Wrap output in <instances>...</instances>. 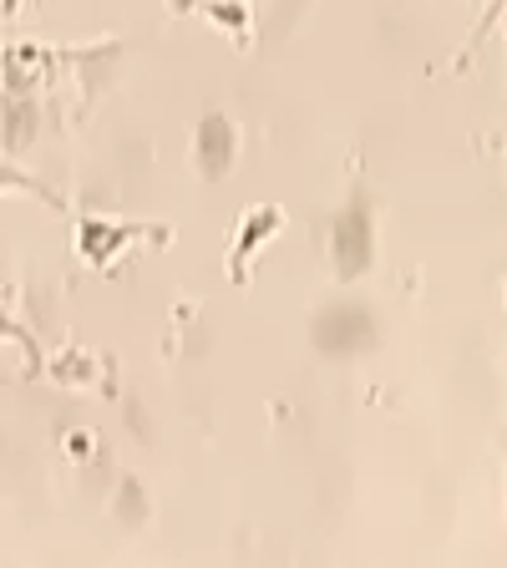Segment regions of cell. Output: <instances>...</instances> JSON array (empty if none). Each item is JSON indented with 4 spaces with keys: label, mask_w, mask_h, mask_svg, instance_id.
I'll list each match as a JSON object with an SVG mask.
<instances>
[{
    "label": "cell",
    "mask_w": 507,
    "mask_h": 568,
    "mask_svg": "<svg viewBox=\"0 0 507 568\" xmlns=\"http://www.w3.org/2000/svg\"><path fill=\"white\" fill-rule=\"evenodd\" d=\"M138 239L168 244V239H173V229H163V224H132V219H102V213H82V219H77V254H82L97 274H112V260H118L128 244H138Z\"/></svg>",
    "instance_id": "cell-1"
},
{
    "label": "cell",
    "mask_w": 507,
    "mask_h": 568,
    "mask_svg": "<svg viewBox=\"0 0 507 568\" xmlns=\"http://www.w3.org/2000/svg\"><path fill=\"white\" fill-rule=\"evenodd\" d=\"M331 260H335V274L345 284L371 274L376 264V224H371V203L366 199H351V209L335 213L331 224Z\"/></svg>",
    "instance_id": "cell-2"
},
{
    "label": "cell",
    "mask_w": 507,
    "mask_h": 568,
    "mask_svg": "<svg viewBox=\"0 0 507 568\" xmlns=\"http://www.w3.org/2000/svg\"><path fill=\"white\" fill-rule=\"evenodd\" d=\"M239 158V128L229 112H203L199 128H193V163L199 178H229Z\"/></svg>",
    "instance_id": "cell-3"
},
{
    "label": "cell",
    "mask_w": 507,
    "mask_h": 568,
    "mask_svg": "<svg viewBox=\"0 0 507 568\" xmlns=\"http://www.w3.org/2000/svg\"><path fill=\"white\" fill-rule=\"evenodd\" d=\"M280 229H284V209H274V203L244 213V219H239V229H234V244H229V280L244 284L249 280V264L260 260V248L270 244Z\"/></svg>",
    "instance_id": "cell-4"
},
{
    "label": "cell",
    "mask_w": 507,
    "mask_h": 568,
    "mask_svg": "<svg viewBox=\"0 0 507 568\" xmlns=\"http://www.w3.org/2000/svg\"><path fill=\"white\" fill-rule=\"evenodd\" d=\"M168 6L224 26V31L234 36V47H249V41H254V11H249V0H168Z\"/></svg>",
    "instance_id": "cell-5"
},
{
    "label": "cell",
    "mask_w": 507,
    "mask_h": 568,
    "mask_svg": "<svg viewBox=\"0 0 507 568\" xmlns=\"http://www.w3.org/2000/svg\"><path fill=\"white\" fill-rule=\"evenodd\" d=\"M6 189H21V193H36V199H47L51 209H61V193L57 189H47V183H41V178H31V173H21V168H11V163H0V193Z\"/></svg>",
    "instance_id": "cell-6"
},
{
    "label": "cell",
    "mask_w": 507,
    "mask_h": 568,
    "mask_svg": "<svg viewBox=\"0 0 507 568\" xmlns=\"http://www.w3.org/2000/svg\"><path fill=\"white\" fill-rule=\"evenodd\" d=\"M16 6H21V0H0V11L6 16H16Z\"/></svg>",
    "instance_id": "cell-7"
}]
</instances>
